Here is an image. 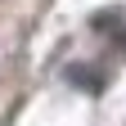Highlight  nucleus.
Instances as JSON below:
<instances>
[{"label":"nucleus","instance_id":"f257e3e1","mask_svg":"<svg viewBox=\"0 0 126 126\" xmlns=\"http://www.w3.org/2000/svg\"><path fill=\"white\" fill-rule=\"evenodd\" d=\"M68 81L86 86V90H99V77H90V72H81V68H72V72H68Z\"/></svg>","mask_w":126,"mask_h":126}]
</instances>
